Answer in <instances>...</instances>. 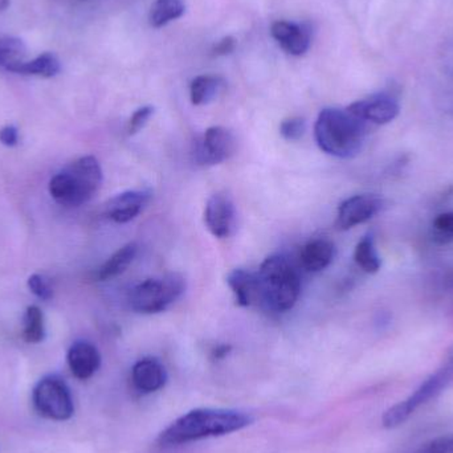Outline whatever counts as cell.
Listing matches in <instances>:
<instances>
[{
    "mask_svg": "<svg viewBox=\"0 0 453 453\" xmlns=\"http://www.w3.org/2000/svg\"><path fill=\"white\" fill-rule=\"evenodd\" d=\"M354 260L367 273H377L380 271L382 263H380L372 234L362 237L361 242L357 244L356 250H354Z\"/></svg>",
    "mask_w": 453,
    "mask_h": 453,
    "instance_id": "603a6c76",
    "label": "cell"
},
{
    "mask_svg": "<svg viewBox=\"0 0 453 453\" xmlns=\"http://www.w3.org/2000/svg\"><path fill=\"white\" fill-rule=\"evenodd\" d=\"M35 409L42 417L55 422H65L73 417L74 404L66 383L55 375L42 378L32 393Z\"/></svg>",
    "mask_w": 453,
    "mask_h": 453,
    "instance_id": "52a82bcc",
    "label": "cell"
},
{
    "mask_svg": "<svg viewBox=\"0 0 453 453\" xmlns=\"http://www.w3.org/2000/svg\"><path fill=\"white\" fill-rule=\"evenodd\" d=\"M305 132L306 122L301 117H292V119H285L280 125V134L287 141H298L303 138Z\"/></svg>",
    "mask_w": 453,
    "mask_h": 453,
    "instance_id": "484cf974",
    "label": "cell"
},
{
    "mask_svg": "<svg viewBox=\"0 0 453 453\" xmlns=\"http://www.w3.org/2000/svg\"><path fill=\"white\" fill-rule=\"evenodd\" d=\"M271 34L280 47L289 55H303L311 45V32L300 24L276 21L272 24Z\"/></svg>",
    "mask_w": 453,
    "mask_h": 453,
    "instance_id": "9a60e30c",
    "label": "cell"
},
{
    "mask_svg": "<svg viewBox=\"0 0 453 453\" xmlns=\"http://www.w3.org/2000/svg\"><path fill=\"white\" fill-rule=\"evenodd\" d=\"M0 142L7 148H13L19 143V132L13 125H7V127L0 129Z\"/></svg>",
    "mask_w": 453,
    "mask_h": 453,
    "instance_id": "f546056e",
    "label": "cell"
},
{
    "mask_svg": "<svg viewBox=\"0 0 453 453\" xmlns=\"http://www.w3.org/2000/svg\"><path fill=\"white\" fill-rule=\"evenodd\" d=\"M103 185V169L93 156H85L61 170L50 182V194L64 207L88 203Z\"/></svg>",
    "mask_w": 453,
    "mask_h": 453,
    "instance_id": "3957f363",
    "label": "cell"
},
{
    "mask_svg": "<svg viewBox=\"0 0 453 453\" xmlns=\"http://www.w3.org/2000/svg\"><path fill=\"white\" fill-rule=\"evenodd\" d=\"M226 284L234 292L239 306H250L257 297H260L257 273H252L245 269H234L226 276Z\"/></svg>",
    "mask_w": 453,
    "mask_h": 453,
    "instance_id": "2e32d148",
    "label": "cell"
},
{
    "mask_svg": "<svg viewBox=\"0 0 453 453\" xmlns=\"http://www.w3.org/2000/svg\"><path fill=\"white\" fill-rule=\"evenodd\" d=\"M186 292V280L178 273L148 279L133 288L130 306L137 313L154 314L166 311Z\"/></svg>",
    "mask_w": 453,
    "mask_h": 453,
    "instance_id": "8992f818",
    "label": "cell"
},
{
    "mask_svg": "<svg viewBox=\"0 0 453 453\" xmlns=\"http://www.w3.org/2000/svg\"><path fill=\"white\" fill-rule=\"evenodd\" d=\"M72 374L80 380H87L98 372L101 366V354L95 345L87 341H77L66 354Z\"/></svg>",
    "mask_w": 453,
    "mask_h": 453,
    "instance_id": "4fadbf2b",
    "label": "cell"
},
{
    "mask_svg": "<svg viewBox=\"0 0 453 453\" xmlns=\"http://www.w3.org/2000/svg\"><path fill=\"white\" fill-rule=\"evenodd\" d=\"M204 223L209 231L219 239H226L234 234L236 229V210L229 196L218 193L207 201Z\"/></svg>",
    "mask_w": 453,
    "mask_h": 453,
    "instance_id": "30bf717a",
    "label": "cell"
},
{
    "mask_svg": "<svg viewBox=\"0 0 453 453\" xmlns=\"http://www.w3.org/2000/svg\"><path fill=\"white\" fill-rule=\"evenodd\" d=\"M260 298L274 311H290L297 303L301 280L297 271L284 256H269L257 273Z\"/></svg>",
    "mask_w": 453,
    "mask_h": 453,
    "instance_id": "277c9868",
    "label": "cell"
},
{
    "mask_svg": "<svg viewBox=\"0 0 453 453\" xmlns=\"http://www.w3.org/2000/svg\"><path fill=\"white\" fill-rule=\"evenodd\" d=\"M27 285H28V289L31 290L37 298H40V300L48 301L52 298V288L50 287L47 280H45L44 277L40 276V274L35 273L32 274V276H29Z\"/></svg>",
    "mask_w": 453,
    "mask_h": 453,
    "instance_id": "83f0119b",
    "label": "cell"
},
{
    "mask_svg": "<svg viewBox=\"0 0 453 453\" xmlns=\"http://www.w3.org/2000/svg\"><path fill=\"white\" fill-rule=\"evenodd\" d=\"M61 71L60 61L58 56L50 52L42 53L31 61H24L15 73L27 74V76H39L50 79L55 77Z\"/></svg>",
    "mask_w": 453,
    "mask_h": 453,
    "instance_id": "ffe728a7",
    "label": "cell"
},
{
    "mask_svg": "<svg viewBox=\"0 0 453 453\" xmlns=\"http://www.w3.org/2000/svg\"><path fill=\"white\" fill-rule=\"evenodd\" d=\"M334 244L326 239L309 242L301 252V263L309 272H321L332 264L334 258Z\"/></svg>",
    "mask_w": 453,
    "mask_h": 453,
    "instance_id": "e0dca14e",
    "label": "cell"
},
{
    "mask_svg": "<svg viewBox=\"0 0 453 453\" xmlns=\"http://www.w3.org/2000/svg\"><path fill=\"white\" fill-rule=\"evenodd\" d=\"M229 351H231V348H229V346H218V348L212 351V357H214V358L220 359L223 358V357H226Z\"/></svg>",
    "mask_w": 453,
    "mask_h": 453,
    "instance_id": "1f68e13d",
    "label": "cell"
},
{
    "mask_svg": "<svg viewBox=\"0 0 453 453\" xmlns=\"http://www.w3.org/2000/svg\"><path fill=\"white\" fill-rule=\"evenodd\" d=\"M151 193L146 190L125 191L106 203L105 214L119 225L132 222L150 201Z\"/></svg>",
    "mask_w": 453,
    "mask_h": 453,
    "instance_id": "7c38bea8",
    "label": "cell"
},
{
    "mask_svg": "<svg viewBox=\"0 0 453 453\" xmlns=\"http://www.w3.org/2000/svg\"><path fill=\"white\" fill-rule=\"evenodd\" d=\"M383 209V201L375 194H361L346 199L338 207L337 226L341 231L353 228L372 219Z\"/></svg>",
    "mask_w": 453,
    "mask_h": 453,
    "instance_id": "9c48e42d",
    "label": "cell"
},
{
    "mask_svg": "<svg viewBox=\"0 0 453 453\" xmlns=\"http://www.w3.org/2000/svg\"><path fill=\"white\" fill-rule=\"evenodd\" d=\"M27 48L23 40L13 36L0 37V68L15 73L26 61Z\"/></svg>",
    "mask_w": 453,
    "mask_h": 453,
    "instance_id": "d6986e66",
    "label": "cell"
},
{
    "mask_svg": "<svg viewBox=\"0 0 453 453\" xmlns=\"http://www.w3.org/2000/svg\"><path fill=\"white\" fill-rule=\"evenodd\" d=\"M183 0H156L149 13V21L154 28H161L170 21L177 20L185 13Z\"/></svg>",
    "mask_w": 453,
    "mask_h": 453,
    "instance_id": "44dd1931",
    "label": "cell"
},
{
    "mask_svg": "<svg viewBox=\"0 0 453 453\" xmlns=\"http://www.w3.org/2000/svg\"><path fill=\"white\" fill-rule=\"evenodd\" d=\"M433 228L434 240L438 244H449L453 242V212H444L436 217Z\"/></svg>",
    "mask_w": 453,
    "mask_h": 453,
    "instance_id": "d4e9b609",
    "label": "cell"
},
{
    "mask_svg": "<svg viewBox=\"0 0 453 453\" xmlns=\"http://www.w3.org/2000/svg\"><path fill=\"white\" fill-rule=\"evenodd\" d=\"M348 111L361 121L385 125L398 117L399 104L395 98L382 93L351 104Z\"/></svg>",
    "mask_w": 453,
    "mask_h": 453,
    "instance_id": "8fae6325",
    "label": "cell"
},
{
    "mask_svg": "<svg viewBox=\"0 0 453 453\" xmlns=\"http://www.w3.org/2000/svg\"><path fill=\"white\" fill-rule=\"evenodd\" d=\"M167 382L166 367L157 358H143L132 369V383L141 394H153L165 388Z\"/></svg>",
    "mask_w": 453,
    "mask_h": 453,
    "instance_id": "5bb4252c",
    "label": "cell"
},
{
    "mask_svg": "<svg viewBox=\"0 0 453 453\" xmlns=\"http://www.w3.org/2000/svg\"><path fill=\"white\" fill-rule=\"evenodd\" d=\"M452 382L453 353L449 354L446 364L431 374L411 395L386 410L382 417L383 427L393 430V428L404 425L418 410L422 409L436 396L441 395Z\"/></svg>",
    "mask_w": 453,
    "mask_h": 453,
    "instance_id": "5b68a950",
    "label": "cell"
},
{
    "mask_svg": "<svg viewBox=\"0 0 453 453\" xmlns=\"http://www.w3.org/2000/svg\"><path fill=\"white\" fill-rule=\"evenodd\" d=\"M236 150V140L228 129L212 127L194 142L193 156L201 166H215L231 158Z\"/></svg>",
    "mask_w": 453,
    "mask_h": 453,
    "instance_id": "ba28073f",
    "label": "cell"
},
{
    "mask_svg": "<svg viewBox=\"0 0 453 453\" xmlns=\"http://www.w3.org/2000/svg\"><path fill=\"white\" fill-rule=\"evenodd\" d=\"M412 453H453V434L433 439Z\"/></svg>",
    "mask_w": 453,
    "mask_h": 453,
    "instance_id": "4316f807",
    "label": "cell"
},
{
    "mask_svg": "<svg viewBox=\"0 0 453 453\" xmlns=\"http://www.w3.org/2000/svg\"><path fill=\"white\" fill-rule=\"evenodd\" d=\"M138 253V245L135 242H129L119 248L116 253L111 256L105 263L98 269L97 277L101 281L105 280L113 279V277L119 276L124 273L130 264L134 261L135 256Z\"/></svg>",
    "mask_w": 453,
    "mask_h": 453,
    "instance_id": "ac0fdd59",
    "label": "cell"
},
{
    "mask_svg": "<svg viewBox=\"0 0 453 453\" xmlns=\"http://www.w3.org/2000/svg\"><path fill=\"white\" fill-rule=\"evenodd\" d=\"M153 106H143V108H140L137 111H134V114L130 117L129 122H127V134H137V133L145 127L146 122H148L149 119L153 116Z\"/></svg>",
    "mask_w": 453,
    "mask_h": 453,
    "instance_id": "f1b7e54d",
    "label": "cell"
},
{
    "mask_svg": "<svg viewBox=\"0 0 453 453\" xmlns=\"http://www.w3.org/2000/svg\"><path fill=\"white\" fill-rule=\"evenodd\" d=\"M253 417L231 409H196L165 428L157 439L162 449L183 446L204 439L219 438L250 427Z\"/></svg>",
    "mask_w": 453,
    "mask_h": 453,
    "instance_id": "6da1fadb",
    "label": "cell"
},
{
    "mask_svg": "<svg viewBox=\"0 0 453 453\" xmlns=\"http://www.w3.org/2000/svg\"><path fill=\"white\" fill-rule=\"evenodd\" d=\"M365 122L346 109H324L314 125L317 145L324 153L348 159L362 150Z\"/></svg>",
    "mask_w": 453,
    "mask_h": 453,
    "instance_id": "7a4b0ae2",
    "label": "cell"
},
{
    "mask_svg": "<svg viewBox=\"0 0 453 453\" xmlns=\"http://www.w3.org/2000/svg\"><path fill=\"white\" fill-rule=\"evenodd\" d=\"M45 338L44 314L39 306L31 305L24 314L23 340L28 343H40Z\"/></svg>",
    "mask_w": 453,
    "mask_h": 453,
    "instance_id": "cb8c5ba5",
    "label": "cell"
},
{
    "mask_svg": "<svg viewBox=\"0 0 453 453\" xmlns=\"http://www.w3.org/2000/svg\"><path fill=\"white\" fill-rule=\"evenodd\" d=\"M222 85L220 77L210 76V74L196 77L190 85L191 103L194 105H206L211 103L217 97Z\"/></svg>",
    "mask_w": 453,
    "mask_h": 453,
    "instance_id": "7402d4cb",
    "label": "cell"
},
{
    "mask_svg": "<svg viewBox=\"0 0 453 453\" xmlns=\"http://www.w3.org/2000/svg\"><path fill=\"white\" fill-rule=\"evenodd\" d=\"M234 47H236V42H234V37L228 36L220 40V42L215 45L212 52L217 56H226L228 55V53H231L232 50H234Z\"/></svg>",
    "mask_w": 453,
    "mask_h": 453,
    "instance_id": "4dcf8cb0",
    "label": "cell"
}]
</instances>
